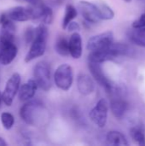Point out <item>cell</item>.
I'll return each mask as SVG.
<instances>
[{
    "mask_svg": "<svg viewBox=\"0 0 145 146\" xmlns=\"http://www.w3.org/2000/svg\"><path fill=\"white\" fill-rule=\"evenodd\" d=\"M88 68H89V70H90L93 79L103 88H104L106 90V92L109 94L114 90V88L115 87V85L105 75V74L103 73V68H102L100 63L89 61Z\"/></svg>",
    "mask_w": 145,
    "mask_h": 146,
    "instance_id": "30bf717a",
    "label": "cell"
},
{
    "mask_svg": "<svg viewBox=\"0 0 145 146\" xmlns=\"http://www.w3.org/2000/svg\"><path fill=\"white\" fill-rule=\"evenodd\" d=\"M70 55L74 59H79L82 55V38L79 33H73L69 38Z\"/></svg>",
    "mask_w": 145,
    "mask_h": 146,
    "instance_id": "e0dca14e",
    "label": "cell"
},
{
    "mask_svg": "<svg viewBox=\"0 0 145 146\" xmlns=\"http://www.w3.org/2000/svg\"><path fill=\"white\" fill-rule=\"evenodd\" d=\"M97 5L98 7L102 20H112L115 17V12L109 5L104 3H98Z\"/></svg>",
    "mask_w": 145,
    "mask_h": 146,
    "instance_id": "cb8c5ba5",
    "label": "cell"
},
{
    "mask_svg": "<svg viewBox=\"0 0 145 146\" xmlns=\"http://www.w3.org/2000/svg\"><path fill=\"white\" fill-rule=\"evenodd\" d=\"M0 43L1 44H6L10 43H15V25L14 21H12L7 15L3 13L0 15Z\"/></svg>",
    "mask_w": 145,
    "mask_h": 146,
    "instance_id": "ba28073f",
    "label": "cell"
},
{
    "mask_svg": "<svg viewBox=\"0 0 145 146\" xmlns=\"http://www.w3.org/2000/svg\"><path fill=\"white\" fill-rule=\"evenodd\" d=\"M76 16H77V9H75V7L73 6L72 4H68L65 9V14H64V17L62 20V28L67 29L69 23L73 19H75Z\"/></svg>",
    "mask_w": 145,
    "mask_h": 146,
    "instance_id": "44dd1931",
    "label": "cell"
},
{
    "mask_svg": "<svg viewBox=\"0 0 145 146\" xmlns=\"http://www.w3.org/2000/svg\"><path fill=\"white\" fill-rule=\"evenodd\" d=\"M56 51L63 56L70 55L69 51V40H68L64 36H59L56 41L55 44Z\"/></svg>",
    "mask_w": 145,
    "mask_h": 146,
    "instance_id": "ffe728a7",
    "label": "cell"
},
{
    "mask_svg": "<svg viewBox=\"0 0 145 146\" xmlns=\"http://www.w3.org/2000/svg\"><path fill=\"white\" fill-rule=\"evenodd\" d=\"M38 87V86L35 80H29L20 87L18 92L19 99L22 102H27L31 100L34 97Z\"/></svg>",
    "mask_w": 145,
    "mask_h": 146,
    "instance_id": "9a60e30c",
    "label": "cell"
},
{
    "mask_svg": "<svg viewBox=\"0 0 145 146\" xmlns=\"http://www.w3.org/2000/svg\"><path fill=\"white\" fill-rule=\"evenodd\" d=\"M67 29H68L69 32H73V31H75V32H76V31H79V30L80 29V27H79V23L74 22V21H71V22L69 23V25L68 26Z\"/></svg>",
    "mask_w": 145,
    "mask_h": 146,
    "instance_id": "f1b7e54d",
    "label": "cell"
},
{
    "mask_svg": "<svg viewBox=\"0 0 145 146\" xmlns=\"http://www.w3.org/2000/svg\"><path fill=\"white\" fill-rule=\"evenodd\" d=\"M140 1H141L142 3H144V4H145V0H140Z\"/></svg>",
    "mask_w": 145,
    "mask_h": 146,
    "instance_id": "d6a6232c",
    "label": "cell"
},
{
    "mask_svg": "<svg viewBox=\"0 0 145 146\" xmlns=\"http://www.w3.org/2000/svg\"><path fill=\"white\" fill-rule=\"evenodd\" d=\"M8 145V144H7V142L2 138V137H0V146H7Z\"/></svg>",
    "mask_w": 145,
    "mask_h": 146,
    "instance_id": "f546056e",
    "label": "cell"
},
{
    "mask_svg": "<svg viewBox=\"0 0 145 146\" xmlns=\"http://www.w3.org/2000/svg\"><path fill=\"white\" fill-rule=\"evenodd\" d=\"M18 53V49L15 43L1 44L0 48V63L2 65L7 66L10 64Z\"/></svg>",
    "mask_w": 145,
    "mask_h": 146,
    "instance_id": "5bb4252c",
    "label": "cell"
},
{
    "mask_svg": "<svg viewBox=\"0 0 145 146\" xmlns=\"http://www.w3.org/2000/svg\"><path fill=\"white\" fill-rule=\"evenodd\" d=\"M8 16L14 21H26L29 20H36V10L34 8L16 6L9 9L7 12Z\"/></svg>",
    "mask_w": 145,
    "mask_h": 146,
    "instance_id": "4fadbf2b",
    "label": "cell"
},
{
    "mask_svg": "<svg viewBox=\"0 0 145 146\" xmlns=\"http://www.w3.org/2000/svg\"><path fill=\"white\" fill-rule=\"evenodd\" d=\"M132 27L133 28H141L145 27V14H142L141 16L133 21L132 23Z\"/></svg>",
    "mask_w": 145,
    "mask_h": 146,
    "instance_id": "4316f807",
    "label": "cell"
},
{
    "mask_svg": "<svg viewBox=\"0 0 145 146\" xmlns=\"http://www.w3.org/2000/svg\"><path fill=\"white\" fill-rule=\"evenodd\" d=\"M107 143L110 145H128L126 137L118 131H110L106 137Z\"/></svg>",
    "mask_w": 145,
    "mask_h": 146,
    "instance_id": "ac0fdd59",
    "label": "cell"
},
{
    "mask_svg": "<svg viewBox=\"0 0 145 146\" xmlns=\"http://www.w3.org/2000/svg\"><path fill=\"white\" fill-rule=\"evenodd\" d=\"M0 48H1V43H0Z\"/></svg>",
    "mask_w": 145,
    "mask_h": 146,
    "instance_id": "836d02e7",
    "label": "cell"
},
{
    "mask_svg": "<svg viewBox=\"0 0 145 146\" xmlns=\"http://www.w3.org/2000/svg\"><path fill=\"white\" fill-rule=\"evenodd\" d=\"M48 29L45 24L42 23L36 28V34L31 44L30 49L25 56V62H30L34 59L42 56L46 50L48 39Z\"/></svg>",
    "mask_w": 145,
    "mask_h": 146,
    "instance_id": "3957f363",
    "label": "cell"
},
{
    "mask_svg": "<svg viewBox=\"0 0 145 146\" xmlns=\"http://www.w3.org/2000/svg\"><path fill=\"white\" fill-rule=\"evenodd\" d=\"M131 52L130 47L122 43H113L109 48L92 51L88 56V59L91 62L102 63L107 61H113L121 56H126Z\"/></svg>",
    "mask_w": 145,
    "mask_h": 146,
    "instance_id": "7a4b0ae2",
    "label": "cell"
},
{
    "mask_svg": "<svg viewBox=\"0 0 145 146\" xmlns=\"http://www.w3.org/2000/svg\"><path fill=\"white\" fill-rule=\"evenodd\" d=\"M78 9L83 18L89 23L96 24L102 21L98 7L96 3L88 1H80L78 3Z\"/></svg>",
    "mask_w": 145,
    "mask_h": 146,
    "instance_id": "7c38bea8",
    "label": "cell"
},
{
    "mask_svg": "<svg viewBox=\"0 0 145 146\" xmlns=\"http://www.w3.org/2000/svg\"><path fill=\"white\" fill-rule=\"evenodd\" d=\"M54 81L56 86L61 90H69L73 82V72L72 67L68 64L60 65L55 72Z\"/></svg>",
    "mask_w": 145,
    "mask_h": 146,
    "instance_id": "5b68a950",
    "label": "cell"
},
{
    "mask_svg": "<svg viewBox=\"0 0 145 146\" xmlns=\"http://www.w3.org/2000/svg\"><path fill=\"white\" fill-rule=\"evenodd\" d=\"M21 118L27 125L40 127L48 119V110L40 101H27L20 110Z\"/></svg>",
    "mask_w": 145,
    "mask_h": 146,
    "instance_id": "6da1fadb",
    "label": "cell"
},
{
    "mask_svg": "<svg viewBox=\"0 0 145 146\" xmlns=\"http://www.w3.org/2000/svg\"><path fill=\"white\" fill-rule=\"evenodd\" d=\"M34 80L38 87L44 92H48L51 87L50 68L48 62L44 61L38 62L33 68Z\"/></svg>",
    "mask_w": 145,
    "mask_h": 146,
    "instance_id": "277c9868",
    "label": "cell"
},
{
    "mask_svg": "<svg viewBox=\"0 0 145 146\" xmlns=\"http://www.w3.org/2000/svg\"><path fill=\"white\" fill-rule=\"evenodd\" d=\"M129 38L135 44L141 47H145V27H132V30L129 33Z\"/></svg>",
    "mask_w": 145,
    "mask_h": 146,
    "instance_id": "d6986e66",
    "label": "cell"
},
{
    "mask_svg": "<svg viewBox=\"0 0 145 146\" xmlns=\"http://www.w3.org/2000/svg\"><path fill=\"white\" fill-rule=\"evenodd\" d=\"M35 34H36V28H32L29 27L26 29V31L25 32V41L27 44H32V42L33 41L34 38H35Z\"/></svg>",
    "mask_w": 145,
    "mask_h": 146,
    "instance_id": "484cf974",
    "label": "cell"
},
{
    "mask_svg": "<svg viewBox=\"0 0 145 146\" xmlns=\"http://www.w3.org/2000/svg\"><path fill=\"white\" fill-rule=\"evenodd\" d=\"M114 43V34L111 31L104 32L91 37L87 42V50L91 52L109 48Z\"/></svg>",
    "mask_w": 145,
    "mask_h": 146,
    "instance_id": "9c48e42d",
    "label": "cell"
},
{
    "mask_svg": "<svg viewBox=\"0 0 145 146\" xmlns=\"http://www.w3.org/2000/svg\"><path fill=\"white\" fill-rule=\"evenodd\" d=\"M124 1H125V2H126V3H130L132 0H124Z\"/></svg>",
    "mask_w": 145,
    "mask_h": 146,
    "instance_id": "1f68e13d",
    "label": "cell"
},
{
    "mask_svg": "<svg viewBox=\"0 0 145 146\" xmlns=\"http://www.w3.org/2000/svg\"><path fill=\"white\" fill-rule=\"evenodd\" d=\"M77 87L79 92L85 96L90 95L94 92L95 84L92 79L86 74H79L77 78Z\"/></svg>",
    "mask_w": 145,
    "mask_h": 146,
    "instance_id": "2e32d148",
    "label": "cell"
},
{
    "mask_svg": "<svg viewBox=\"0 0 145 146\" xmlns=\"http://www.w3.org/2000/svg\"><path fill=\"white\" fill-rule=\"evenodd\" d=\"M31 7L33 8H41L44 5V3L43 0H25Z\"/></svg>",
    "mask_w": 145,
    "mask_h": 146,
    "instance_id": "83f0119b",
    "label": "cell"
},
{
    "mask_svg": "<svg viewBox=\"0 0 145 146\" xmlns=\"http://www.w3.org/2000/svg\"><path fill=\"white\" fill-rule=\"evenodd\" d=\"M21 80V75L18 73H14L7 80L2 93V100L6 106L9 107L12 105L15 96L19 92Z\"/></svg>",
    "mask_w": 145,
    "mask_h": 146,
    "instance_id": "52a82bcc",
    "label": "cell"
},
{
    "mask_svg": "<svg viewBox=\"0 0 145 146\" xmlns=\"http://www.w3.org/2000/svg\"><path fill=\"white\" fill-rule=\"evenodd\" d=\"M0 121L3 127L6 130H10L15 124V117L9 112H3L0 115Z\"/></svg>",
    "mask_w": 145,
    "mask_h": 146,
    "instance_id": "d4e9b609",
    "label": "cell"
},
{
    "mask_svg": "<svg viewBox=\"0 0 145 146\" xmlns=\"http://www.w3.org/2000/svg\"><path fill=\"white\" fill-rule=\"evenodd\" d=\"M130 135L136 144L142 146L145 145V133L141 127H134L131 128Z\"/></svg>",
    "mask_w": 145,
    "mask_h": 146,
    "instance_id": "7402d4cb",
    "label": "cell"
},
{
    "mask_svg": "<svg viewBox=\"0 0 145 146\" xmlns=\"http://www.w3.org/2000/svg\"><path fill=\"white\" fill-rule=\"evenodd\" d=\"M1 101H3V100H2V93L0 92V104H1Z\"/></svg>",
    "mask_w": 145,
    "mask_h": 146,
    "instance_id": "4dcf8cb0",
    "label": "cell"
},
{
    "mask_svg": "<svg viewBox=\"0 0 145 146\" xmlns=\"http://www.w3.org/2000/svg\"><path fill=\"white\" fill-rule=\"evenodd\" d=\"M109 107L106 100L100 99L90 112V119L100 128H103L107 124Z\"/></svg>",
    "mask_w": 145,
    "mask_h": 146,
    "instance_id": "8fae6325",
    "label": "cell"
},
{
    "mask_svg": "<svg viewBox=\"0 0 145 146\" xmlns=\"http://www.w3.org/2000/svg\"><path fill=\"white\" fill-rule=\"evenodd\" d=\"M38 20L42 21V23L48 25L51 24L53 21V11L52 9L46 6L45 4L40 8L39 9V15H38Z\"/></svg>",
    "mask_w": 145,
    "mask_h": 146,
    "instance_id": "603a6c76",
    "label": "cell"
},
{
    "mask_svg": "<svg viewBox=\"0 0 145 146\" xmlns=\"http://www.w3.org/2000/svg\"><path fill=\"white\" fill-rule=\"evenodd\" d=\"M109 96L111 98L110 101V108L113 115L117 119H121L125 115L128 104L125 98H123V91L122 89L119 88L115 86L114 90L109 93Z\"/></svg>",
    "mask_w": 145,
    "mask_h": 146,
    "instance_id": "8992f818",
    "label": "cell"
}]
</instances>
